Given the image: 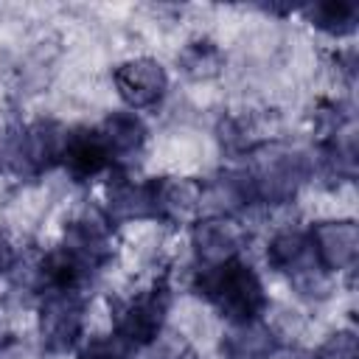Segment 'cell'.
Here are the masks:
<instances>
[{
  "label": "cell",
  "instance_id": "6da1fadb",
  "mask_svg": "<svg viewBox=\"0 0 359 359\" xmlns=\"http://www.w3.org/2000/svg\"><path fill=\"white\" fill-rule=\"evenodd\" d=\"M194 292L205 303H210L230 325L258 320L269 303L258 272L244 258H230L224 264L196 269Z\"/></svg>",
  "mask_w": 359,
  "mask_h": 359
},
{
  "label": "cell",
  "instance_id": "7a4b0ae2",
  "mask_svg": "<svg viewBox=\"0 0 359 359\" xmlns=\"http://www.w3.org/2000/svg\"><path fill=\"white\" fill-rule=\"evenodd\" d=\"M255 194V202L261 205H283L297 196V191L309 182L314 163L300 149L289 146H261L252 149V160L244 168Z\"/></svg>",
  "mask_w": 359,
  "mask_h": 359
},
{
  "label": "cell",
  "instance_id": "3957f363",
  "mask_svg": "<svg viewBox=\"0 0 359 359\" xmlns=\"http://www.w3.org/2000/svg\"><path fill=\"white\" fill-rule=\"evenodd\" d=\"M70 129L56 118H36L3 137V165L17 177H39L53 165H62Z\"/></svg>",
  "mask_w": 359,
  "mask_h": 359
},
{
  "label": "cell",
  "instance_id": "277c9868",
  "mask_svg": "<svg viewBox=\"0 0 359 359\" xmlns=\"http://www.w3.org/2000/svg\"><path fill=\"white\" fill-rule=\"evenodd\" d=\"M266 261L303 297H325L331 292L328 272L317 261V252H314V244L309 238V230L286 227V230L275 233L269 247H266Z\"/></svg>",
  "mask_w": 359,
  "mask_h": 359
},
{
  "label": "cell",
  "instance_id": "5b68a950",
  "mask_svg": "<svg viewBox=\"0 0 359 359\" xmlns=\"http://www.w3.org/2000/svg\"><path fill=\"white\" fill-rule=\"evenodd\" d=\"M168 309H171V289L168 283H151L149 289L121 300L112 311V323H115V337H121L126 345L137 348H149L163 337L165 320H168Z\"/></svg>",
  "mask_w": 359,
  "mask_h": 359
},
{
  "label": "cell",
  "instance_id": "8992f818",
  "mask_svg": "<svg viewBox=\"0 0 359 359\" xmlns=\"http://www.w3.org/2000/svg\"><path fill=\"white\" fill-rule=\"evenodd\" d=\"M84 331V292H48L39 300V339L48 353H67Z\"/></svg>",
  "mask_w": 359,
  "mask_h": 359
},
{
  "label": "cell",
  "instance_id": "52a82bcc",
  "mask_svg": "<svg viewBox=\"0 0 359 359\" xmlns=\"http://www.w3.org/2000/svg\"><path fill=\"white\" fill-rule=\"evenodd\" d=\"M112 84L121 95V101L137 112L157 107L168 93V73L165 67L151 56H135L112 70Z\"/></svg>",
  "mask_w": 359,
  "mask_h": 359
},
{
  "label": "cell",
  "instance_id": "ba28073f",
  "mask_svg": "<svg viewBox=\"0 0 359 359\" xmlns=\"http://www.w3.org/2000/svg\"><path fill=\"white\" fill-rule=\"evenodd\" d=\"M244 230L230 216H202L191 227V250L199 269L238 258L244 247Z\"/></svg>",
  "mask_w": 359,
  "mask_h": 359
},
{
  "label": "cell",
  "instance_id": "9c48e42d",
  "mask_svg": "<svg viewBox=\"0 0 359 359\" xmlns=\"http://www.w3.org/2000/svg\"><path fill=\"white\" fill-rule=\"evenodd\" d=\"M62 244L84 258L93 269H101L115 255V224L98 210H81L65 224Z\"/></svg>",
  "mask_w": 359,
  "mask_h": 359
},
{
  "label": "cell",
  "instance_id": "30bf717a",
  "mask_svg": "<svg viewBox=\"0 0 359 359\" xmlns=\"http://www.w3.org/2000/svg\"><path fill=\"white\" fill-rule=\"evenodd\" d=\"M320 266L331 272H348L359 258V224L353 219H325L309 227Z\"/></svg>",
  "mask_w": 359,
  "mask_h": 359
},
{
  "label": "cell",
  "instance_id": "8fae6325",
  "mask_svg": "<svg viewBox=\"0 0 359 359\" xmlns=\"http://www.w3.org/2000/svg\"><path fill=\"white\" fill-rule=\"evenodd\" d=\"M151 208L163 224H191L202 213V182L194 177H151Z\"/></svg>",
  "mask_w": 359,
  "mask_h": 359
},
{
  "label": "cell",
  "instance_id": "7c38bea8",
  "mask_svg": "<svg viewBox=\"0 0 359 359\" xmlns=\"http://www.w3.org/2000/svg\"><path fill=\"white\" fill-rule=\"evenodd\" d=\"M98 269H93L84 258H79L70 247L56 244L34 264V286L39 294L48 292H84Z\"/></svg>",
  "mask_w": 359,
  "mask_h": 359
},
{
  "label": "cell",
  "instance_id": "4fadbf2b",
  "mask_svg": "<svg viewBox=\"0 0 359 359\" xmlns=\"http://www.w3.org/2000/svg\"><path fill=\"white\" fill-rule=\"evenodd\" d=\"M104 216L112 224L154 219L151 180H137L126 171H115L104 191Z\"/></svg>",
  "mask_w": 359,
  "mask_h": 359
},
{
  "label": "cell",
  "instance_id": "5bb4252c",
  "mask_svg": "<svg viewBox=\"0 0 359 359\" xmlns=\"http://www.w3.org/2000/svg\"><path fill=\"white\" fill-rule=\"evenodd\" d=\"M62 165L76 182H87L115 165L98 126L70 129V137H67V146L62 154Z\"/></svg>",
  "mask_w": 359,
  "mask_h": 359
},
{
  "label": "cell",
  "instance_id": "9a60e30c",
  "mask_svg": "<svg viewBox=\"0 0 359 359\" xmlns=\"http://www.w3.org/2000/svg\"><path fill=\"white\" fill-rule=\"evenodd\" d=\"M255 202L247 171H222L213 180L202 182V213L205 216H236Z\"/></svg>",
  "mask_w": 359,
  "mask_h": 359
},
{
  "label": "cell",
  "instance_id": "2e32d148",
  "mask_svg": "<svg viewBox=\"0 0 359 359\" xmlns=\"http://www.w3.org/2000/svg\"><path fill=\"white\" fill-rule=\"evenodd\" d=\"M95 126H98V132H101V137H104V143H107L115 165L135 160L143 151L146 140H149V129H146L143 118L137 112H132V109L109 112Z\"/></svg>",
  "mask_w": 359,
  "mask_h": 359
},
{
  "label": "cell",
  "instance_id": "e0dca14e",
  "mask_svg": "<svg viewBox=\"0 0 359 359\" xmlns=\"http://www.w3.org/2000/svg\"><path fill=\"white\" fill-rule=\"evenodd\" d=\"M280 348V339L264 317L233 323L222 337V353L224 359H272V353Z\"/></svg>",
  "mask_w": 359,
  "mask_h": 359
},
{
  "label": "cell",
  "instance_id": "ac0fdd59",
  "mask_svg": "<svg viewBox=\"0 0 359 359\" xmlns=\"http://www.w3.org/2000/svg\"><path fill=\"white\" fill-rule=\"evenodd\" d=\"M320 154H323L320 163L331 177H342V180L356 177V129L348 118L331 121Z\"/></svg>",
  "mask_w": 359,
  "mask_h": 359
},
{
  "label": "cell",
  "instance_id": "d6986e66",
  "mask_svg": "<svg viewBox=\"0 0 359 359\" xmlns=\"http://www.w3.org/2000/svg\"><path fill=\"white\" fill-rule=\"evenodd\" d=\"M303 14H306V20L317 31H323L328 36H337V39L353 34L356 25H359V6L351 3V0H320V3H309V6H303Z\"/></svg>",
  "mask_w": 359,
  "mask_h": 359
},
{
  "label": "cell",
  "instance_id": "ffe728a7",
  "mask_svg": "<svg viewBox=\"0 0 359 359\" xmlns=\"http://www.w3.org/2000/svg\"><path fill=\"white\" fill-rule=\"evenodd\" d=\"M177 62H180L182 73H188L191 79H210V76H216L222 70L224 56L213 42L196 39V42L185 45V50L177 56Z\"/></svg>",
  "mask_w": 359,
  "mask_h": 359
},
{
  "label": "cell",
  "instance_id": "44dd1931",
  "mask_svg": "<svg viewBox=\"0 0 359 359\" xmlns=\"http://www.w3.org/2000/svg\"><path fill=\"white\" fill-rule=\"evenodd\" d=\"M132 353H135V348L126 345L121 337H115V334H98V337H90L79 348L76 359H132Z\"/></svg>",
  "mask_w": 359,
  "mask_h": 359
},
{
  "label": "cell",
  "instance_id": "7402d4cb",
  "mask_svg": "<svg viewBox=\"0 0 359 359\" xmlns=\"http://www.w3.org/2000/svg\"><path fill=\"white\" fill-rule=\"evenodd\" d=\"M314 359H359V342L353 331H334L317 351H311Z\"/></svg>",
  "mask_w": 359,
  "mask_h": 359
},
{
  "label": "cell",
  "instance_id": "603a6c76",
  "mask_svg": "<svg viewBox=\"0 0 359 359\" xmlns=\"http://www.w3.org/2000/svg\"><path fill=\"white\" fill-rule=\"evenodd\" d=\"M157 359H199V356H196V351H194L188 342H182V339H168V342L160 345Z\"/></svg>",
  "mask_w": 359,
  "mask_h": 359
},
{
  "label": "cell",
  "instance_id": "cb8c5ba5",
  "mask_svg": "<svg viewBox=\"0 0 359 359\" xmlns=\"http://www.w3.org/2000/svg\"><path fill=\"white\" fill-rule=\"evenodd\" d=\"M14 264H17V250H14V244H11L6 236H0V275H6Z\"/></svg>",
  "mask_w": 359,
  "mask_h": 359
},
{
  "label": "cell",
  "instance_id": "d4e9b609",
  "mask_svg": "<svg viewBox=\"0 0 359 359\" xmlns=\"http://www.w3.org/2000/svg\"><path fill=\"white\" fill-rule=\"evenodd\" d=\"M0 359H22L20 342L11 339V337H3V339H0Z\"/></svg>",
  "mask_w": 359,
  "mask_h": 359
},
{
  "label": "cell",
  "instance_id": "484cf974",
  "mask_svg": "<svg viewBox=\"0 0 359 359\" xmlns=\"http://www.w3.org/2000/svg\"><path fill=\"white\" fill-rule=\"evenodd\" d=\"M272 359H314V353H311V351H303V348H292V351L278 348V351L272 353Z\"/></svg>",
  "mask_w": 359,
  "mask_h": 359
}]
</instances>
